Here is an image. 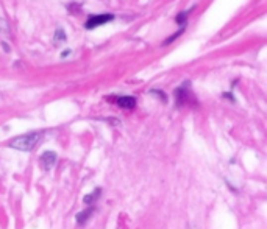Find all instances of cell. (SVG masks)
I'll return each mask as SVG.
<instances>
[{"instance_id": "1", "label": "cell", "mask_w": 267, "mask_h": 229, "mask_svg": "<svg viewBox=\"0 0 267 229\" xmlns=\"http://www.w3.org/2000/svg\"><path fill=\"white\" fill-rule=\"evenodd\" d=\"M41 133L35 131V133H27V134H22V136H17L14 139H11L8 142V147L9 148H14V150H20V151H31L36 144L41 139Z\"/></svg>"}, {"instance_id": "2", "label": "cell", "mask_w": 267, "mask_h": 229, "mask_svg": "<svg viewBox=\"0 0 267 229\" xmlns=\"http://www.w3.org/2000/svg\"><path fill=\"white\" fill-rule=\"evenodd\" d=\"M113 19H114L113 14H94V16L88 17L86 24H84V28H86V30H94V28H97L100 25L108 24V22H111Z\"/></svg>"}, {"instance_id": "3", "label": "cell", "mask_w": 267, "mask_h": 229, "mask_svg": "<svg viewBox=\"0 0 267 229\" xmlns=\"http://www.w3.org/2000/svg\"><path fill=\"white\" fill-rule=\"evenodd\" d=\"M41 166L44 170H50L53 166H55V162H57V153H53V151H44L41 155Z\"/></svg>"}, {"instance_id": "4", "label": "cell", "mask_w": 267, "mask_h": 229, "mask_svg": "<svg viewBox=\"0 0 267 229\" xmlns=\"http://www.w3.org/2000/svg\"><path fill=\"white\" fill-rule=\"evenodd\" d=\"M188 86H189V83L186 81L183 86L180 87V89H177V91H175V98H177V105H178V106L185 105V103H186V100H188V97H189V94H191V92H188V91H186V89H188Z\"/></svg>"}, {"instance_id": "5", "label": "cell", "mask_w": 267, "mask_h": 229, "mask_svg": "<svg viewBox=\"0 0 267 229\" xmlns=\"http://www.w3.org/2000/svg\"><path fill=\"white\" fill-rule=\"evenodd\" d=\"M116 103L119 105L124 109H133L136 106V98L130 97V95H125V97H117L116 98Z\"/></svg>"}, {"instance_id": "6", "label": "cell", "mask_w": 267, "mask_h": 229, "mask_svg": "<svg viewBox=\"0 0 267 229\" xmlns=\"http://www.w3.org/2000/svg\"><path fill=\"white\" fill-rule=\"evenodd\" d=\"M94 211H95V207L94 206H89L86 211H83V212H80V214H77V223L78 225H84L88 220H89V217L94 214Z\"/></svg>"}, {"instance_id": "7", "label": "cell", "mask_w": 267, "mask_h": 229, "mask_svg": "<svg viewBox=\"0 0 267 229\" xmlns=\"http://www.w3.org/2000/svg\"><path fill=\"white\" fill-rule=\"evenodd\" d=\"M100 192H102V189L100 187H97V189H95L94 192H91L89 195H86V196H84V198H83V203L84 204H94L95 203V200H97L99 198V196H100Z\"/></svg>"}, {"instance_id": "8", "label": "cell", "mask_w": 267, "mask_h": 229, "mask_svg": "<svg viewBox=\"0 0 267 229\" xmlns=\"http://www.w3.org/2000/svg\"><path fill=\"white\" fill-rule=\"evenodd\" d=\"M53 41H55L57 46H60L61 42L66 41V35H64V31H63V30H57V33H55V38H53Z\"/></svg>"}]
</instances>
